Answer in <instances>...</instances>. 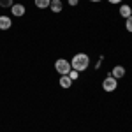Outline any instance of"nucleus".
I'll return each mask as SVG.
<instances>
[{
    "mask_svg": "<svg viewBox=\"0 0 132 132\" xmlns=\"http://www.w3.org/2000/svg\"><path fill=\"white\" fill-rule=\"evenodd\" d=\"M90 2H101V0H90Z\"/></svg>",
    "mask_w": 132,
    "mask_h": 132,
    "instance_id": "nucleus-16",
    "label": "nucleus"
},
{
    "mask_svg": "<svg viewBox=\"0 0 132 132\" xmlns=\"http://www.w3.org/2000/svg\"><path fill=\"white\" fill-rule=\"evenodd\" d=\"M109 76H113L114 79H120V78H123V76H125V67H122V65L113 67V71L109 72Z\"/></svg>",
    "mask_w": 132,
    "mask_h": 132,
    "instance_id": "nucleus-5",
    "label": "nucleus"
},
{
    "mask_svg": "<svg viewBox=\"0 0 132 132\" xmlns=\"http://www.w3.org/2000/svg\"><path fill=\"white\" fill-rule=\"evenodd\" d=\"M67 76L71 78L72 81H76V79H78V76H79V72H78V71H74V69H71V72H69Z\"/></svg>",
    "mask_w": 132,
    "mask_h": 132,
    "instance_id": "nucleus-12",
    "label": "nucleus"
},
{
    "mask_svg": "<svg viewBox=\"0 0 132 132\" xmlns=\"http://www.w3.org/2000/svg\"><path fill=\"white\" fill-rule=\"evenodd\" d=\"M90 65V58H88V55H85V53H78V55H74L71 60V67L74 71L78 72H83L86 71V67Z\"/></svg>",
    "mask_w": 132,
    "mask_h": 132,
    "instance_id": "nucleus-1",
    "label": "nucleus"
},
{
    "mask_svg": "<svg viewBox=\"0 0 132 132\" xmlns=\"http://www.w3.org/2000/svg\"><path fill=\"white\" fill-rule=\"evenodd\" d=\"M116 86H118V81H116L113 76H108V78L102 81V88H104L106 92H114Z\"/></svg>",
    "mask_w": 132,
    "mask_h": 132,
    "instance_id": "nucleus-3",
    "label": "nucleus"
},
{
    "mask_svg": "<svg viewBox=\"0 0 132 132\" xmlns=\"http://www.w3.org/2000/svg\"><path fill=\"white\" fill-rule=\"evenodd\" d=\"M25 11H27V9H25V5H23V4H12V7H11L12 16H18V18L25 14Z\"/></svg>",
    "mask_w": 132,
    "mask_h": 132,
    "instance_id": "nucleus-4",
    "label": "nucleus"
},
{
    "mask_svg": "<svg viewBox=\"0 0 132 132\" xmlns=\"http://www.w3.org/2000/svg\"><path fill=\"white\" fill-rule=\"evenodd\" d=\"M120 14H122L125 20H127L129 16H132V9H130V5H122V7H120Z\"/></svg>",
    "mask_w": 132,
    "mask_h": 132,
    "instance_id": "nucleus-9",
    "label": "nucleus"
},
{
    "mask_svg": "<svg viewBox=\"0 0 132 132\" xmlns=\"http://www.w3.org/2000/svg\"><path fill=\"white\" fill-rule=\"evenodd\" d=\"M108 2H109V4H120L122 0H108Z\"/></svg>",
    "mask_w": 132,
    "mask_h": 132,
    "instance_id": "nucleus-15",
    "label": "nucleus"
},
{
    "mask_svg": "<svg viewBox=\"0 0 132 132\" xmlns=\"http://www.w3.org/2000/svg\"><path fill=\"white\" fill-rule=\"evenodd\" d=\"M78 2H79V0H69V5L74 7V5H78Z\"/></svg>",
    "mask_w": 132,
    "mask_h": 132,
    "instance_id": "nucleus-14",
    "label": "nucleus"
},
{
    "mask_svg": "<svg viewBox=\"0 0 132 132\" xmlns=\"http://www.w3.org/2000/svg\"><path fill=\"white\" fill-rule=\"evenodd\" d=\"M11 25H12V21L9 16H0V30H7L11 28Z\"/></svg>",
    "mask_w": 132,
    "mask_h": 132,
    "instance_id": "nucleus-6",
    "label": "nucleus"
},
{
    "mask_svg": "<svg viewBox=\"0 0 132 132\" xmlns=\"http://www.w3.org/2000/svg\"><path fill=\"white\" fill-rule=\"evenodd\" d=\"M125 28H127V32H132V16L125 20Z\"/></svg>",
    "mask_w": 132,
    "mask_h": 132,
    "instance_id": "nucleus-11",
    "label": "nucleus"
},
{
    "mask_svg": "<svg viewBox=\"0 0 132 132\" xmlns=\"http://www.w3.org/2000/svg\"><path fill=\"white\" fill-rule=\"evenodd\" d=\"M51 0H35V7H39V9H46V7H50Z\"/></svg>",
    "mask_w": 132,
    "mask_h": 132,
    "instance_id": "nucleus-10",
    "label": "nucleus"
},
{
    "mask_svg": "<svg viewBox=\"0 0 132 132\" xmlns=\"http://www.w3.org/2000/svg\"><path fill=\"white\" fill-rule=\"evenodd\" d=\"M0 7H12V0H0Z\"/></svg>",
    "mask_w": 132,
    "mask_h": 132,
    "instance_id": "nucleus-13",
    "label": "nucleus"
},
{
    "mask_svg": "<svg viewBox=\"0 0 132 132\" xmlns=\"http://www.w3.org/2000/svg\"><path fill=\"white\" fill-rule=\"evenodd\" d=\"M71 85H72V79L69 76H62L60 78V86L62 88H71Z\"/></svg>",
    "mask_w": 132,
    "mask_h": 132,
    "instance_id": "nucleus-8",
    "label": "nucleus"
},
{
    "mask_svg": "<svg viewBox=\"0 0 132 132\" xmlns=\"http://www.w3.org/2000/svg\"><path fill=\"white\" fill-rule=\"evenodd\" d=\"M55 69H56V72L58 74H62V76H67L69 72H71V62L63 60V58H58V60L55 62Z\"/></svg>",
    "mask_w": 132,
    "mask_h": 132,
    "instance_id": "nucleus-2",
    "label": "nucleus"
},
{
    "mask_svg": "<svg viewBox=\"0 0 132 132\" xmlns=\"http://www.w3.org/2000/svg\"><path fill=\"white\" fill-rule=\"evenodd\" d=\"M62 7H63V5H62V2H60V0H51L50 9L53 11V12H60V11H62Z\"/></svg>",
    "mask_w": 132,
    "mask_h": 132,
    "instance_id": "nucleus-7",
    "label": "nucleus"
}]
</instances>
